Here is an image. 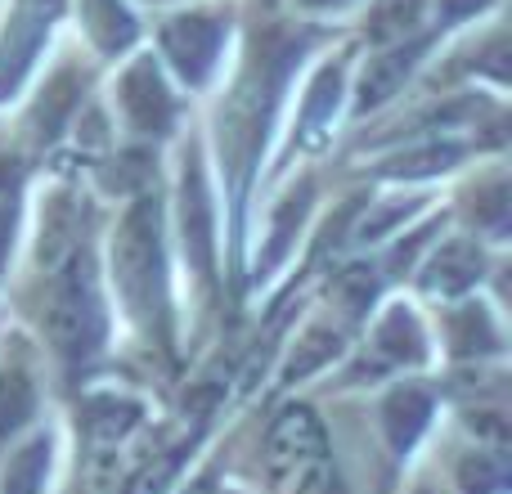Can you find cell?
<instances>
[{
    "label": "cell",
    "instance_id": "obj_1",
    "mask_svg": "<svg viewBox=\"0 0 512 494\" xmlns=\"http://www.w3.org/2000/svg\"><path fill=\"white\" fill-rule=\"evenodd\" d=\"M315 41L310 27H288V23H265L252 32V54H248V68H243L239 86L230 90L221 108V162H225V176H230V194H234V212L243 207V194H248V180L261 162L265 149V135H270V117L274 104L283 95V81L288 72L301 63L306 45Z\"/></svg>",
    "mask_w": 512,
    "mask_h": 494
},
{
    "label": "cell",
    "instance_id": "obj_2",
    "mask_svg": "<svg viewBox=\"0 0 512 494\" xmlns=\"http://www.w3.org/2000/svg\"><path fill=\"white\" fill-rule=\"evenodd\" d=\"M113 283L122 310L140 337H149L153 346L171 351L176 328H171V292H167V234H162V198L149 189L131 198V207L122 212L113 230Z\"/></svg>",
    "mask_w": 512,
    "mask_h": 494
},
{
    "label": "cell",
    "instance_id": "obj_3",
    "mask_svg": "<svg viewBox=\"0 0 512 494\" xmlns=\"http://www.w3.org/2000/svg\"><path fill=\"white\" fill-rule=\"evenodd\" d=\"M45 342L68 360H90L108 342V306L99 292V261L95 247L77 243L50 270V292L41 310Z\"/></svg>",
    "mask_w": 512,
    "mask_h": 494
},
{
    "label": "cell",
    "instance_id": "obj_4",
    "mask_svg": "<svg viewBox=\"0 0 512 494\" xmlns=\"http://www.w3.org/2000/svg\"><path fill=\"white\" fill-rule=\"evenodd\" d=\"M261 477L270 494H328L333 445L310 405H283L261 436Z\"/></svg>",
    "mask_w": 512,
    "mask_h": 494
},
{
    "label": "cell",
    "instance_id": "obj_5",
    "mask_svg": "<svg viewBox=\"0 0 512 494\" xmlns=\"http://www.w3.org/2000/svg\"><path fill=\"white\" fill-rule=\"evenodd\" d=\"M180 247H185L189 274L198 279V288L212 297L216 292V203L207 189V171H203V149L189 140L185 158H180Z\"/></svg>",
    "mask_w": 512,
    "mask_h": 494
},
{
    "label": "cell",
    "instance_id": "obj_6",
    "mask_svg": "<svg viewBox=\"0 0 512 494\" xmlns=\"http://www.w3.org/2000/svg\"><path fill=\"white\" fill-rule=\"evenodd\" d=\"M59 14L63 0H18L14 18H9L5 36H0V104L18 95V86L27 81V72H32L36 54H41Z\"/></svg>",
    "mask_w": 512,
    "mask_h": 494
},
{
    "label": "cell",
    "instance_id": "obj_7",
    "mask_svg": "<svg viewBox=\"0 0 512 494\" xmlns=\"http://www.w3.org/2000/svg\"><path fill=\"white\" fill-rule=\"evenodd\" d=\"M221 45H225V23L216 14H180L162 27V54L189 86H203L212 77Z\"/></svg>",
    "mask_w": 512,
    "mask_h": 494
},
{
    "label": "cell",
    "instance_id": "obj_8",
    "mask_svg": "<svg viewBox=\"0 0 512 494\" xmlns=\"http://www.w3.org/2000/svg\"><path fill=\"white\" fill-rule=\"evenodd\" d=\"M117 99H122V113L131 122V131L140 135H167L176 126V99H171L167 81H162L158 63L144 54L117 81Z\"/></svg>",
    "mask_w": 512,
    "mask_h": 494
},
{
    "label": "cell",
    "instance_id": "obj_9",
    "mask_svg": "<svg viewBox=\"0 0 512 494\" xmlns=\"http://www.w3.org/2000/svg\"><path fill=\"white\" fill-rule=\"evenodd\" d=\"M490 261H486V247L477 239H445L432 256L423 261V274H418V288L432 292V297H468L481 279H486Z\"/></svg>",
    "mask_w": 512,
    "mask_h": 494
},
{
    "label": "cell",
    "instance_id": "obj_10",
    "mask_svg": "<svg viewBox=\"0 0 512 494\" xmlns=\"http://www.w3.org/2000/svg\"><path fill=\"white\" fill-rule=\"evenodd\" d=\"M432 414H436V400L432 391L414 387V382H400V387L387 391V400L378 405V423H382V441L396 459L414 454V445L423 441V432L432 427Z\"/></svg>",
    "mask_w": 512,
    "mask_h": 494
},
{
    "label": "cell",
    "instance_id": "obj_11",
    "mask_svg": "<svg viewBox=\"0 0 512 494\" xmlns=\"http://www.w3.org/2000/svg\"><path fill=\"white\" fill-rule=\"evenodd\" d=\"M432 50V36H414V41H396L391 50L373 54L360 72V95H355V113H373L382 108L400 86L409 81V72L423 63V54Z\"/></svg>",
    "mask_w": 512,
    "mask_h": 494
},
{
    "label": "cell",
    "instance_id": "obj_12",
    "mask_svg": "<svg viewBox=\"0 0 512 494\" xmlns=\"http://www.w3.org/2000/svg\"><path fill=\"white\" fill-rule=\"evenodd\" d=\"M445 342H450L454 360H486V355H504V328H499L495 310L486 301H459L445 315Z\"/></svg>",
    "mask_w": 512,
    "mask_h": 494
},
{
    "label": "cell",
    "instance_id": "obj_13",
    "mask_svg": "<svg viewBox=\"0 0 512 494\" xmlns=\"http://www.w3.org/2000/svg\"><path fill=\"white\" fill-rule=\"evenodd\" d=\"M310 203H315V180H301V185L292 189V194L283 198L279 207H274V216H270V239H265V247L256 252L252 283L270 279V274L279 270V265L292 256V247H297L301 225H306V216H310Z\"/></svg>",
    "mask_w": 512,
    "mask_h": 494
},
{
    "label": "cell",
    "instance_id": "obj_14",
    "mask_svg": "<svg viewBox=\"0 0 512 494\" xmlns=\"http://www.w3.org/2000/svg\"><path fill=\"white\" fill-rule=\"evenodd\" d=\"M144 423V400L135 396H117V391H99L86 396L77 409V432L90 445H117Z\"/></svg>",
    "mask_w": 512,
    "mask_h": 494
},
{
    "label": "cell",
    "instance_id": "obj_15",
    "mask_svg": "<svg viewBox=\"0 0 512 494\" xmlns=\"http://www.w3.org/2000/svg\"><path fill=\"white\" fill-rule=\"evenodd\" d=\"M373 351H378L382 364H396V369H418L427 364V333L418 324V315L409 306H391L387 315L373 328Z\"/></svg>",
    "mask_w": 512,
    "mask_h": 494
},
{
    "label": "cell",
    "instance_id": "obj_16",
    "mask_svg": "<svg viewBox=\"0 0 512 494\" xmlns=\"http://www.w3.org/2000/svg\"><path fill=\"white\" fill-rule=\"evenodd\" d=\"M81 90H86V77H81L77 68H59L50 81H45L41 99H36V108H32L36 144H54V140H59L63 126L72 122V113H77V104H81Z\"/></svg>",
    "mask_w": 512,
    "mask_h": 494
},
{
    "label": "cell",
    "instance_id": "obj_17",
    "mask_svg": "<svg viewBox=\"0 0 512 494\" xmlns=\"http://www.w3.org/2000/svg\"><path fill=\"white\" fill-rule=\"evenodd\" d=\"M459 212L477 234L508 239L512 234V185H508V176H486L472 189H463Z\"/></svg>",
    "mask_w": 512,
    "mask_h": 494
},
{
    "label": "cell",
    "instance_id": "obj_18",
    "mask_svg": "<svg viewBox=\"0 0 512 494\" xmlns=\"http://www.w3.org/2000/svg\"><path fill=\"white\" fill-rule=\"evenodd\" d=\"M81 225H86V212H81V203L72 194H54L50 203H45L41 243H36V261H41V270H54V265L72 252V247L86 243Z\"/></svg>",
    "mask_w": 512,
    "mask_h": 494
},
{
    "label": "cell",
    "instance_id": "obj_19",
    "mask_svg": "<svg viewBox=\"0 0 512 494\" xmlns=\"http://www.w3.org/2000/svg\"><path fill=\"white\" fill-rule=\"evenodd\" d=\"M342 351H346V342H342V333H337L333 324H310L306 333L297 337V346L288 351V360H283L279 382L283 387H297V382L324 373L328 364H337L342 360Z\"/></svg>",
    "mask_w": 512,
    "mask_h": 494
},
{
    "label": "cell",
    "instance_id": "obj_20",
    "mask_svg": "<svg viewBox=\"0 0 512 494\" xmlns=\"http://www.w3.org/2000/svg\"><path fill=\"white\" fill-rule=\"evenodd\" d=\"M337 99H342V63H328V68H319V77L310 81V95H306V104H301V122H297L301 149H319V144L328 140Z\"/></svg>",
    "mask_w": 512,
    "mask_h": 494
},
{
    "label": "cell",
    "instance_id": "obj_21",
    "mask_svg": "<svg viewBox=\"0 0 512 494\" xmlns=\"http://www.w3.org/2000/svg\"><path fill=\"white\" fill-rule=\"evenodd\" d=\"M36 409H41V391L32 373L23 364H0V450L32 423Z\"/></svg>",
    "mask_w": 512,
    "mask_h": 494
},
{
    "label": "cell",
    "instance_id": "obj_22",
    "mask_svg": "<svg viewBox=\"0 0 512 494\" xmlns=\"http://www.w3.org/2000/svg\"><path fill=\"white\" fill-rule=\"evenodd\" d=\"M203 432L207 427H194L185 441L167 445V450H153V459L131 472V481L122 486V494H167L171 486H176L180 472H185V463L194 459V445L203 441Z\"/></svg>",
    "mask_w": 512,
    "mask_h": 494
},
{
    "label": "cell",
    "instance_id": "obj_23",
    "mask_svg": "<svg viewBox=\"0 0 512 494\" xmlns=\"http://www.w3.org/2000/svg\"><path fill=\"white\" fill-rule=\"evenodd\" d=\"M472 153V144H459V140H432L423 149H409V153H396L391 162H382L378 176L387 180H427V176H441V171H454L463 158Z\"/></svg>",
    "mask_w": 512,
    "mask_h": 494
},
{
    "label": "cell",
    "instance_id": "obj_24",
    "mask_svg": "<svg viewBox=\"0 0 512 494\" xmlns=\"http://www.w3.org/2000/svg\"><path fill=\"white\" fill-rule=\"evenodd\" d=\"M81 23H86L90 41L99 45V54H122L140 36V27H135L131 9L122 0H81Z\"/></svg>",
    "mask_w": 512,
    "mask_h": 494
},
{
    "label": "cell",
    "instance_id": "obj_25",
    "mask_svg": "<svg viewBox=\"0 0 512 494\" xmlns=\"http://www.w3.org/2000/svg\"><path fill=\"white\" fill-rule=\"evenodd\" d=\"M378 292H382V274L364 261L342 265V270L328 279V297L342 306V315L351 319V324H360V319L369 315L373 301H378Z\"/></svg>",
    "mask_w": 512,
    "mask_h": 494
},
{
    "label": "cell",
    "instance_id": "obj_26",
    "mask_svg": "<svg viewBox=\"0 0 512 494\" xmlns=\"http://www.w3.org/2000/svg\"><path fill=\"white\" fill-rule=\"evenodd\" d=\"M50 459H54L50 432L32 436V441L5 463V472H0V494H41L45 477H50Z\"/></svg>",
    "mask_w": 512,
    "mask_h": 494
},
{
    "label": "cell",
    "instance_id": "obj_27",
    "mask_svg": "<svg viewBox=\"0 0 512 494\" xmlns=\"http://www.w3.org/2000/svg\"><path fill=\"white\" fill-rule=\"evenodd\" d=\"M454 486L463 494H504L512 486V472L504 450H468L454 463Z\"/></svg>",
    "mask_w": 512,
    "mask_h": 494
},
{
    "label": "cell",
    "instance_id": "obj_28",
    "mask_svg": "<svg viewBox=\"0 0 512 494\" xmlns=\"http://www.w3.org/2000/svg\"><path fill=\"white\" fill-rule=\"evenodd\" d=\"M423 23V0H378L369 9V41L373 45H396L405 41L414 27Z\"/></svg>",
    "mask_w": 512,
    "mask_h": 494
},
{
    "label": "cell",
    "instance_id": "obj_29",
    "mask_svg": "<svg viewBox=\"0 0 512 494\" xmlns=\"http://www.w3.org/2000/svg\"><path fill=\"white\" fill-rule=\"evenodd\" d=\"M418 207H423V198H396V203H378V207H373V198H369V207H364V212L355 216V225H351V239L355 243L387 239V234L396 230V225H405Z\"/></svg>",
    "mask_w": 512,
    "mask_h": 494
},
{
    "label": "cell",
    "instance_id": "obj_30",
    "mask_svg": "<svg viewBox=\"0 0 512 494\" xmlns=\"http://www.w3.org/2000/svg\"><path fill=\"white\" fill-rule=\"evenodd\" d=\"M99 180H104L108 194H140V189H149L158 180V167H153V158L144 149H131L117 158V167L99 171Z\"/></svg>",
    "mask_w": 512,
    "mask_h": 494
},
{
    "label": "cell",
    "instance_id": "obj_31",
    "mask_svg": "<svg viewBox=\"0 0 512 494\" xmlns=\"http://www.w3.org/2000/svg\"><path fill=\"white\" fill-rule=\"evenodd\" d=\"M441 230H445V216H432V221H427L423 230H414L409 239H400L396 247H391V252H387V274H391V279H405V274L414 270L418 252H423V247L432 243Z\"/></svg>",
    "mask_w": 512,
    "mask_h": 494
},
{
    "label": "cell",
    "instance_id": "obj_32",
    "mask_svg": "<svg viewBox=\"0 0 512 494\" xmlns=\"http://www.w3.org/2000/svg\"><path fill=\"white\" fill-rule=\"evenodd\" d=\"M463 423H468L481 441L495 445V450H508L512 432H508V414H504V409H463Z\"/></svg>",
    "mask_w": 512,
    "mask_h": 494
},
{
    "label": "cell",
    "instance_id": "obj_33",
    "mask_svg": "<svg viewBox=\"0 0 512 494\" xmlns=\"http://www.w3.org/2000/svg\"><path fill=\"white\" fill-rule=\"evenodd\" d=\"M472 68L486 72V77H495V81H508V41H504V36H495V41L477 54V63H472Z\"/></svg>",
    "mask_w": 512,
    "mask_h": 494
},
{
    "label": "cell",
    "instance_id": "obj_34",
    "mask_svg": "<svg viewBox=\"0 0 512 494\" xmlns=\"http://www.w3.org/2000/svg\"><path fill=\"white\" fill-rule=\"evenodd\" d=\"M14 194L0 198V274H5V261H9V247H14Z\"/></svg>",
    "mask_w": 512,
    "mask_h": 494
},
{
    "label": "cell",
    "instance_id": "obj_35",
    "mask_svg": "<svg viewBox=\"0 0 512 494\" xmlns=\"http://www.w3.org/2000/svg\"><path fill=\"white\" fill-rule=\"evenodd\" d=\"M441 5V23H463V18L481 14L486 5H495V0H436Z\"/></svg>",
    "mask_w": 512,
    "mask_h": 494
},
{
    "label": "cell",
    "instance_id": "obj_36",
    "mask_svg": "<svg viewBox=\"0 0 512 494\" xmlns=\"http://www.w3.org/2000/svg\"><path fill=\"white\" fill-rule=\"evenodd\" d=\"M216 481H221V463H212V468H207L198 481H189L185 494H216Z\"/></svg>",
    "mask_w": 512,
    "mask_h": 494
},
{
    "label": "cell",
    "instance_id": "obj_37",
    "mask_svg": "<svg viewBox=\"0 0 512 494\" xmlns=\"http://www.w3.org/2000/svg\"><path fill=\"white\" fill-rule=\"evenodd\" d=\"M9 180H14V167H9V158H0V189H5Z\"/></svg>",
    "mask_w": 512,
    "mask_h": 494
},
{
    "label": "cell",
    "instance_id": "obj_38",
    "mask_svg": "<svg viewBox=\"0 0 512 494\" xmlns=\"http://www.w3.org/2000/svg\"><path fill=\"white\" fill-rule=\"evenodd\" d=\"M301 5H310V9H328V5H342V0H301Z\"/></svg>",
    "mask_w": 512,
    "mask_h": 494
},
{
    "label": "cell",
    "instance_id": "obj_39",
    "mask_svg": "<svg viewBox=\"0 0 512 494\" xmlns=\"http://www.w3.org/2000/svg\"><path fill=\"white\" fill-rule=\"evenodd\" d=\"M414 494H432V490H427V486H418V490H414Z\"/></svg>",
    "mask_w": 512,
    "mask_h": 494
},
{
    "label": "cell",
    "instance_id": "obj_40",
    "mask_svg": "<svg viewBox=\"0 0 512 494\" xmlns=\"http://www.w3.org/2000/svg\"><path fill=\"white\" fill-rule=\"evenodd\" d=\"M230 494H234V490H230Z\"/></svg>",
    "mask_w": 512,
    "mask_h": 494
}]
</instances>
